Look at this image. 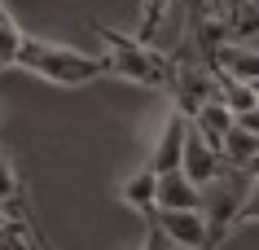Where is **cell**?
Wrapping results in <instances>:
<instances>
[{"instance_id":"cell-1","label":"cell","mask_w":259,"mask_h":250,"mask_svg":"<svg viewBox=\"0 0 259 250\" xmlns=\"http://www.w3.org/2000/svg\"><path fill=\"white\" fill-rule=\"evenodd\" d=\"M18 66L40 75V79L57 83V88H83V83L101 79V75H114L110 70V57H88L79 48H66V44H53V40H35L27 35L22 53H18Z\"/></svg>"},{"instance_id":"cell-2","label":"cell","mask_w":259,"mask_h":250,"mask_svg":"<svg viewBox=\"0 0 259 250\" xmlns=\"http://www.w3.org/2000/svg\"><path fill=\"white\" fill-rule=\"evenodd\" d=\"M93 31H97V40H106L110 70H114L119 79L141 83V88H167V83H171V57H163L154 44L137 40V35H123V31H114L110 22H93Z\"/></svg>"},{"instance_id":"cell-3","label":"cell","mask_w":259,"mask_h":250,"mask_svg":"<svg viewBox=\"0 0 259 250\" xmlns=\"http://www.w3.org/2000/svg\"><path fill=\"white\" fill-rule=\"evenodd\" d=\"M250 184H255V176L242 171V167H229V163L211 184H202V215L211 224V246L215 250L237 233V211H242Z\"/></svg>"},{"instance_id":"cell-4","label":"cell","mask_w":259,"mask_h":250,"mask_svg":"<svg viewBox=\"0 0 259 250\" xmlns=\"http://www.w3.org/2000/svg\"><path fill=\"white\" fill-rule=\"evenodd\" d=\"M154 224L176 250H215L211 246V224H206L202 211H158Z\"/></svg>"},{"instance_id":"cell-5","label":"cell","mask_w":259,"mask_h":250,"mask_svg":"<svg viewBox=\"0 0 259 250\" xmlns=\"http://www.w3.org/2000/svg\"><path fill=\"white\" fill-rule=\"evenodd\" d=\"M185 136H189V114H180L176 106H171V114H167V123L158 127V140L150 145V158H145V163H150L158 176L176 171L180 158H185Z\"/></svg>"},{"instance_id":"cell-6","label":"cell","mask_w":259,"mask_h":250,"mask_svg":"<svg viewBox=\"0 0 259 250\" xmlns=\"http://www.w3.org/2000/svg\"><path fill=\"white\" fill-rule=\"evenodd\" d=\"M180 171H185L189 180H198V184H211L220 171H224L220 149H215V145H211V140H206L193 123H189V136H185V158H180Z\"/></svg>"},{"instance_id":"cell-7","label":"cell","mask_w":259,"mask_h":250,"mask_svg":"<svg viewBox=\"0 0 259 250\" xmlns=\"http://www.w3.org/2000/svg\"><path fill=\"white\" fill-rule=\"evenodd\" d=\"M224 75H233V79H242V83H255L259 88V44L250 40H229V44H220L215 57H211Z\"/></svg>"},{"instance_id":"cell-8","label":"cell","mask_w":259,"mask_h":250,"mask_svg":"<svg viewBox=\"0 0 259 250\" xmlns=\"http://www.w3.org/2000/svg\"><path fill=\"white\" fill-rule=\"evenodd\" d=\"M119 197L132 211H141L145 220H154V215H158V171H154L150 163H141L137 171L119 184Z\"/></svg>"},{"instance_id":"cell-9","label":"cell","mask_w":259,"mask_h":250,"mask_svg":"<svg viewBox=\"0 0 259 250\" xmlns=\"http://www.w3.org/2000/svg\"><path fill=\"white\" fill-rule=\"evenodd\" d=\"M158 211H202V184L189 180L180 167L158 176Z\"/></svg>"},{"instance_id":"cell-10","label":"cell","mask_w":259,"mask_h":250,"mask_svg":"<svg viewBox=\"0 0 259 250\" xmlns=\"http://www.w3.org/2000/svg\"><path fill=\"white\" fill-rule=\"evenodd\" d=\"M189 123H193V127H198V132H202V136L220 149V145H224V136L233 132V123H237V114H233L220 97H211V101L202 106V110H198V114L189 119Z\"/></svg>"},{"instance_id":"cell-11","label":"cell","mask_w":259,"mask_h":250,"mask_svg":"<svg viewBox=\"0 0 259 250\" xmlns=\"http://www.w3.org/2000/svg\"><path fill=\"white\" fill-rule=\"evenodd\" d=\"M215 88H220V101H224L237 119H242V114H250V110H259V88H255V83L233 79V75H224L220 66H215Z\"/></svg>"},{"instance_id":"cell-12","label":"cell","mask_w":259,"mask_h":250,"mask_svg":"<svg viewBox=\"0 0 259 250\" xmlns=\"http://www.w3.org/2000/svg\"><path fill=\"white\" fill-rule=\"evenodd\" d=\"M220 158L229 167H250L259 158V132H250V127H242V123H233V132L224 136V145H220Z\"/></svg>"},{"instance_id":"cell-13","label":"cell","mask_w":259,"mask_h":250,"mask_svg":"<svg viewBox=\"0 0 259 250\" xmlns=\"http://www.w3.org/2000/svg\"><path fill=\"white\" fill-rule=\"evenodd\" d=\"M0 250H27V233L0 215Z\"/></svg>"},{"instance_id":"cell-14","label":"cell","mask_w":259,"mask_h":250,"mask_svg":"<svg viewBox=\"0 0 259 250\" xmlns=\"http://www.w3.org/2000/svg\"><path fill=\"white\" fill-rule=\"evenodd\" d=\"M242 224H259V180L250 184V193H246L242 211H237V228H242Z\"/></svg>"},{"instance_id":"cell-15","label":"cell","mask_w":259,"mask_h":250,"mask_svg":"<svg viewBox=\"0 0 259 250\" xmlns=\"http://www.w3.org/2000/svg\"><path fill=\"white\" fill-rule=\"evenodd\" d=\"M233 5H237V0H198V9H206V14H224V18H229Z\"/></svg>"},{"instance_id":"cell-16","label":"cell","mask_w":259,"mask_h":250,"mask_svg":"<svg viewBox=\"0 0 259 250\" xmlns=\"http://www.w3.org/2000/svg\"><path fill=\"white\" fill-rule=\"evenodd\" d=\"M246 171H250V176H255V180H259V158H255V163H250V167H246Z\"/></svg>"},{"instance_id":"cell-17","label":"cell","mask_w":259,"mask_h":250,"mask_svg":"<svg viewBox=\"0 0 259 250\" xmlns=\"http://www.w3.org/2000/svg\"><path fill=\"white\" fill-rule=\"evenodd\" d=\"M246 5H250V9H255V18H259V0H246Z\"/></svg>"}]
</instances>
